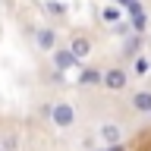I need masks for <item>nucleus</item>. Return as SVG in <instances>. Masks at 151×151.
Here are the masks:
<instances>
[{
  "instance_id": "6e6552de",
  "label": "nucleus",
  "mask_w": 151,
  "mask_h": 151,
  "mask_svg": "<svg viewBox=\"0 0 151 151\" xmlns=\"http://www.w3.org/2000/svg\"><path fill=\"white\" fill-rule=\"evenodd\" d=\"M132 110L135 113H142V116H148V110H151V91H135L132 94Z\"/></svg>"
},
{
  "instance_id": "f257e3e1",
  "label": "nucleus",
  "mask_w": 151,
  "mask_h": 151,
  "mask_svg": "<svg viewBox=\"0 0 151 151\" xmlns=\"http://www.w3.org/2000/svg\"><path fill=\"white\" fill-rule=\"evenodd\" d=\"M47 116H50V126H57V129H73L79 113H76L73 101H54L47 107Z\"/></svg>"
},
{
  "instance_id": "f8f14e48",
  "label": "nucleus",
  "mask_w": 151,
  "mask_h": 151,
  "mask_svg": "<svg viewBox=\"0 0 151 151\" xmlns=\"http://www.w3.org/2000/svg\"><path fill=\"white\" fill-rule=\"evenodd\" d=\"M139 44H142V38H139V35H135V38H129V41H126V54H129V57H135V54H139Z\"/></svg>"
},
{
  "instance_id": "1a4fd4ad",
  "label": "nucleus",
  "mask_w": 151,
  "mask_h": 151,
  "mask_svg": "<svg viewBox=\"0 0 151 151\" xmlns=\"http://www.w3.org/2000/svg\"><path fill=\"white\" fill-rule=\"evenodd\" d=\"M16 148H19V139L13 132H6V135L0 139V151H16Z\"/></svg>"
},
{
  "instance_id": "423d86ee",
  "label": "nucleus",
  "mask_w": 151,
  "mask_h": 151,
  "mask_svg": "<svg viewBox=\"0 0 151 151\" xmlns=\"http://www.w3.org/2000/svg\"><path fill=\"white\" fill-rule=\"evenodd\" d=\"M50 60H54V69H60V73H66V69L79 66V60H76V57L69 54V47H60V44H57L54 50H50Z\"/></svg>"
},
{
  "instance_id": "2eb2a0df",
  "label": "nucleus",
  "mask_w": 151,
  "mask_h": 151,
  "mask_svg": "<svg viewBox=\"0 0 151 151\" xmlns=\"http://www.w3.org/2000/svg\"><path fill=\"white\" fill-rule=\"evenodd\" d=\"M148 116H151V110H148Z\"/></svg>"
},
{
  "instance_id": "0eeeda50",
  "label": "nucleus",
  "mask_w": 151,
  "mask_h": 151,
  "mask_svg": "<svg viewBox=\"0 0 151 151\" xmlns=\"http://www.w3.org/2000/svg\"><path fill=\"white\" fill-rule=\"evenodd\" d=\"M79 88H91V85H101V69L98 66H82L79 69V79H76Z\"/></svg>"
},
{
  "instance_id": "f03ea898",
  "label": "nucleus",
  "mask_w": 151,
  "mask_h": 151,
  "mask_svg": "<svg viewBox=\"0 0 151 151\" xmlns=\"http://www.w3.org/2000/svg\"><path fill=\"white\" fill-rule=\"evenodd\" d=\"M129 85V73L123 66H110V69H101V88L107 91H123Z\"/></svg>"
},
{
  "instance_id": "20e7f679",
  "label": "nucleus",
  "mask_w": 151,
  "mask_h": 151,
  "mask_svg": "<svg viewBox=\"0 0 151 151\" xmlns=\"http://www.w3.org/2000/svg\"><path fill=\"white\" fill-rule=\"evenodd\" d=\"M35 47L41 50V54H50V50L57 47V28L54 25H41L35 32Z\"/></svg>"
},
{
  "instance_id": "ddd939ff",
  "label": "nucleus",
  "mask_w": 151,
  "mask_h": 151,
  "mask_svg": "<svg viewBox=\"0 0 151 151\" xmlns=\"http://www.w3.org/2000/svg\"><path fill=\"white\" fill-rule=\"evenodd\" d=\"M135 73H139V76L148 73V60H135Z\"/></svg>"
},
{
  "instance_id": "39448f33",
  "label": "nucleus",
  "mask_w": 151,
  "mask_h": 151,
  "mask_svg": "<svg viewBox=\"0 0 151 151\" xmlns=\"http://www.w3.org/2000/svg\"><path fill=\"white\" fill-rule=\"evenodd\" d=\"M98 139H101V145H116V142H123V126L113 120H104L98 126Z\"/></svg>"
},
{
  "instance_id": "9b49d317",
  "label": "nucleus",
  "mask_w": 151,
  "mask_h": 151,
  "mask_svg": "<svg viewBox=\"0 0 151 151\" xmlns=\"http://www.w3.org/2000/svg\"><path fill=\"white\" fill-rule=\"evenodd\" d=\"M47 13H50V16H66V3H60V0H50V3H47Z\"/></svg>"
},
{
  "instance_id": "7ed1b4c3",
  "label": "nucleus",
  "mask_w": 151,
  "mask_h": 151,
  "mask_svg": "<svg viewBox=\"0 0 151 151\" xmlns=\"http://www.w3.org/2000/svg\"><path fill=\"white\" fill-rule=\"evenodd\" d=\"M91 50H94V41L88 35H73V41H69V54L82 63V60H88L91 57Z\"/></svg>"
},
{
  "instance_id": "9d476101",
  "label": "nucleus",
  "mask_w": 151,
  "mask_h": 151,
  "mask_svg": "<svg viewBox=\"0 0 151 151\" xmlns=\"http://www.w3.org/2000/svg\"><path fill=\"white\" fill-rule=\"evenodd\" d=\"M120 16H123V13L116 6H104L101 9V19H104V22H120Z\"/></svg>"
},
{
  "instance_id": "4468645a",
  "label": "nucleus",
  "mask_w": 151,
  "mask_h": 151,
  "mask_svg": "<svg viewBox=\"0 0 151 151\" xmlns=\"http://www.w3.org/2000/svg\"><path fill=\"white\" fill-rule=\"evenodd\" d=\"M98 151H126V145L116 142V145H104V148H98Z\"/></svg>"
}]
</instances>
